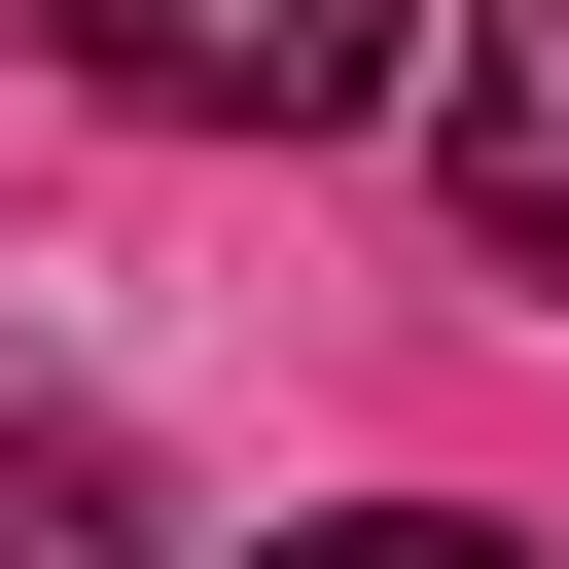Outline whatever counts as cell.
Listing matches in <instances>:
<instances>
[{"mask_svg": "<svg viewBox=\"0 0 569 569\" xmlns=\"http://www.w3.org/2000/svg\"><path fill=\"white\" fill-rule=\"evenodd\" d=\"M142 142H320V107H391L427 71V0H36Z\"/></svg>", "mask_w": 569, "mask_h": 569, "instance_id": "6da1fadb", "label": "cell"}, {"mask_svg": "<svg viewBox=\"0 0 569 569\" xmlns=\"http://www.w3.org/2000/svg\"><path fill=\"white\" fill-rule=\"evenodd\" d=\"M427 178L498 284H569V0H427Z\"/></svg>", "mask_w": 569, "mask_h": 569, "instance_id": "7a4b0ae2", "label": "cell"}, {"mask_svg": "<svg viewBox=\"0 0 569 569\" xmlns=\"http://www.w3.org/2000/svg\"><path fill=\"white\" fill-rule=\"evenodd\" d=\"M0 569H142V462L107 427H0Z\"/></svg>", "mask_w": 569, "mask_h": 569, "instance_id": "3957f363", "label": "cell"}, {"mask_svg": "<svg viewBox=\"0 0 569 569\" xmlns=\"http://www.w3.org/2000/svg\"><path fill=\"white\" fill-rule=\"evenodd\" d=\"M284 569H533V533H462V498H356V533H284Z\"/></svg>", "mask_w": 569, "mask_h": 569, "instance_id": "277c9868", "label": "cell"}]
</instances>
